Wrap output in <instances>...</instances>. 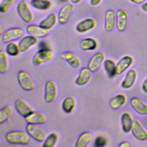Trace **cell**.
Wrapping results in <instances>:
<instances>
[{"label":"cell","mask_w":147,"mask_h":147,"mask_svg":"<svg viewBox=\"0 0 147 147\" xmlns=\"http://www.w3.org/2000/svg\"><path fill=\"white\" fill-rule=\"evenodd\" d=\"M6 140L12 144H27L30 142V136L27 131L23 130H13L8 132Z\"/></svg>","instance_id":"1"},{"label":"cell","mask_w":147,"mask_h":147,"mask_svg":"<svg viewBox=\"0 0 147 147\" xmlns=\"http://www.w3.org/2000/svg\"><path fill=\"white\" fill-rule=\"evenodd\" d=\"M26 130L33 139L38 142H43L47 136L46 131L38 124L28 123Z\"/></svg>","instance_id":"2"},{"label":"cell","mask_w":147,"mask_h":147,"mask_svg":"<svg viewBox=\"0 0 147 147\" xmlns=\"http://www.w3.org/2000/svg\"><path fill=\"white\" fill-rule=\"evenodd\" d=\"M54 56V52L52 49L47 48H41L33 57V63L35 66H39L51 60Z\"/></svg>","instance_id":"3"},{"label":"cell","mask_w":147,"mask_h":147,"mask_svg":"<svg viewBox=\"0 0 147 147\" xmlns=\"http://www.w3.org/2000/svg\"><path fill=\"white\" fill-rule=\"evenodd\" d=\"M24 30L21 28L15 27L6 30L2 34V41L4 43H9L21 38L24 34Z\"/></svg>","instance_id":"4"},{"label":"cell","mask_w":147,"mask_h":147,"mask_svg":"<svg viewBox=\"0 0 147 147\" xmlns=\"http://www.w3.org/2000/svg\"><path fill=\"white\" fill-rule=\"evenodd\" d=\"M17 12L21 19L25 22H31L34 20V15L26 1H21L17 7Z\"/></svg>","instance_id":"5"},{"label":"cell","mask_w":147,"mask_h":147,"mask_svg":"<svg viewBox=\"0 0 147 147\" xmlns=\"http://www.w3.org/2000/svg\"><path fill=\"white\" fill-rule=\"evenodd\" d=\"M18 81L22 88L26 91L32 90L35 87L30 75L25 71H21L18 73Z\"/></svg>","instance_id":"6"},{"label":"cell","mask_w":147,"mask_h":147,"mask_svg":"<svg viewBox=\"0 0 147 147\" xmlns=\"http://www.w3.org/2000/svg\"><path fill=\"white\" fill-rule=\"evenodd\" d=\"M57 95V87L53 80L48 81L45 86L44 99L46 102L51 103L56 98Z\"/></svg>","instance_id":"7"},{"label":"cell","mask_w":147,"mask_h":147,"mask_svg":"<svg viewBox=\"0 0 147 147\" xmlns=\"http://www.w3.org/2000/svg\"><path fill=\"white\" fill-rule=\"evenodd\" d=\"M26 32L29 34L32 35L37 38H44L50 33V29L41 25L32 24L27 27Z\"/></svg>","instance_id":"8"},{"label":"cell","mask_w":147,"mask_h":147,"mask_svg":"<svg viewBox=\"0 0 147 147\" xmlns=\"http://www.w3.org/2000/svg\"><path fill=\"white\" fill-rule=\"evenodd\" d=\"M74 6L71 3L64 5L60 10L58 15V20L61 24H67L74 11Z\"/></svg>","instance_id":"9"},{"label":"cell","mask_w":147,"mask_h":147,"mask_svg":"<svg viewBox=\"0 0 147 147\" xmlns=\"http://www.w3.org/2000/svg\"><path fill=\"white\" fill-rule=\"evenodd\" d=\"M105 55L102 52H98L94 54L88 63L87 67L92 71H96L104 63Z\"/></svg>","instance_id":"10"},{"label":"cell","mask_w":147,"mask_h":147,"mask_svg":"<svg viewBox=\"0 0 147 147\" xmlns=\"http://www.w3.org/2000/svg\"><path fill=\"white\" fill-rule=\"evenodd\" d=\"M117 14V28L120 32L125 30L129 24V16L126 11L118 9Z\"/></svg>","instance_id":"11"},{"label":"cell","mask_w":147,"mask_h":147,"mask_svg":"<svg viewBox=\"0 0 147 147\" xmlns=\"http://www.w3.org/2000/svg\"><path fill=\"white\" fill-rule=\"evenodd\" d=\"M131 132L133 136L139 140L144 141L147 139V131L144 128L141 123L137 119L133 121Z\"/></svg>","instance_id":"12"},{"label":"cell","mask_w":147,"mask_h":147,"mask_svg":"<svg viewBox=\"0 0 147 147\" xmlns=\"http://www.w3.org/2000/svg\"><path fill=\"white\" fill-rule=\"evenodd\" d=\"M117 27V14L113 10H107L105 16V29L110 32Z\"/></svg>","instance_id":"13"},{"label":"cell","mask_w":147,"mask_h":147,"mask_svg":"<svg viewBox=\"0 0 147 147\" xmlns=\"http://www.w3.org/2000/svg\"><path fill=\"white\" fill-rule=\"evenodd\" d=\"M14 106L17 113L24 117H27L33 111L31 106L24 99H18L14 103Z\"/></svg>","instance_id":"14"},{"label":"cell","mask_w":147,"mask_h":147,"mask_svg":"<svg viewBox=\"0 0 147 147\" xmlns=\"http://www.w3.org/2000/svg\"><path fill=\"white\" fill-rule=\"evenodd\" d=\"M38 40L37 37L32 35H28L24 37L20 41L18 45L21 52H25L36 45Z\"/></svg>","instance_id":"15"},{"label":"cell","mask_w":147,"mask_h":147,"mask_svg":"<svg viewBox=\"0 0 147 147\" xmlns=\"http://www.w3.org/2000/svg\"><path fill=\"white\" fill-rule=\"evenodd\" d=\"M137 78V74L135 69L129 70L121 83V87L124 89L130 88L134 84Z\"/></svg>","instance_id":"16"},{"label":"cell","mask_w":147,"mask_h":147,"mask_svg":"<svg viewBox=\"0 0 147 147\" xmlns=\"http://www.w3.org/2000/svg\"><path fill=\"white\" fill-rule=\"evenodd\" d=\"M133 61V58L129 56H125L123 57L116 64V74L121 75L125 72L131 66Z\"/></svg>","instance_id":"17"},{"label":"cell","mask_w":147,"mask_h":147,"mask_svg":"<svg viewBox=\"0 0 147 147\" xmlns=\"http://www.w3.org/2000/svg\"><path fill=\"white\" fill-rule=\"evenodd\" d=\"M95 25V21L93 18H88L79 22L76 26V30L81 33H86L94 29Z\"/></svg>","instance_id":"18"},{"label":"cell","mask_w":147,"mask_h":147,"mask_svg":"<svg viewBox=\"0 0 147 147\" xmlns=\"http://www.w3.org/2000/svg\"><path fill=\"white\" fill-rule=\"evenodd\" d=\"M92 71L88 67L83 68L75 80V83L78 86L86 85L90 80L92 76Z\"/></svg>","instance_id":"19"},{"label":"cell","mask_w":147,"mask_h":147,"mask_svg":"<svg viewBox=\"0 0 147 147\" xmlns=\"http://www.w3.org/2000/svg\"><path fill=\"white\" fill-rule=\"evenodd\" d=\"M25 121L28 123L44 124L47 121V117L44 114L40 112L33 111L27 117H25Z\"/></svg>","instance_id":"20"},{"label":"cell","mask_w":147,"mask_h":147,"mask_svg":"<svg viewBox=\"0 0 147 147\" xmlns=\"http://www.w3.org/2000/svg\"><path fill=\"white\" fill-rule=\"evenodd\" d=\"M63 59L67 61L73 68H79L81 65V61L78 56L72 51H66L63 54Z\"/></svg>","instance_id":"21"},{"label":"cell","mask_w":147,"mask_h":147,"mask_svg":"<svg viewBox=\"0 0 147 147\" xmlns=\"http://www.w3.org/2000/svg\"><path fill=\"white\" fill-rule=\"evenodd\" d=\"M131 107L137 113L141 115L147 114V105L138 97H133L130 100Z\"/></svg>","instance_id":"22"},{"label":"cell","mask_w":147,"mask_h":147,"mask_svg":"<svg viewBox=\"0 0 147 147\" xmlns=\"http://www.w3.org/2000/svg\"><path fill=\"white\" fill-rule=\"evenodd\" d=\"M92 139V134L90 131H84L82 133L78 138L75 146L76 147H86L91 142Z\"/></svg>","instance_id":"23"},{"label":"cell","mask_w":147,"mask_h":147,"mask_svg":"<svg viewBox=\"0 0 147 147\" xmlns=\"http://www.w3.org/2000/svg\"><path fill=\"white\" fill-rule=\"evenodd\" d=\"M122 128L124 132L129 133L131 130V127L133 120L131 115L128 113H124L121 118Z\"/></svg>","instance_id":"24"},{"label":"cell","mask_w":147,"mask_h":147,"mask_svg":"<svg viewBox=\"0 0 147 147\" xmlns=\"http://www.w3.org/2000/svg\"><path fill=\"white\" fill-rule=\"evenodd\" d=\"M80 47L84 51H92L97 48V42L92 38L88 37L82 40L79 44Z\"/></svg>","instance_id":"25"},{"label":"cell","mask_w":147,"mask_h":147,"mask_svg":"<svg viewBox=\"0 0 147 147\" xmlns=\"http://www.w3.org/2000/svg\"><path fill=\"white\" fill-rule=\"evenodd\" d=\"M57 19L58 18L56 14L52 13L43 19L40 22V25L47 29H52L56 25L57 22Z\"/></svg>","instance_id":"26"},{"label":"cell","mask_w":147,"mask_h":147,"mask_svg":"<svg viewBox=\"0 0 147 147\" xmlns=\"http://www.w3.org/2000/svg\"><path fill=\"white\" fill-rule=\"evenodd\" d=\"M76 105V99L72 96L65 98L62 103V109L67 113H70L74 109Z\"/></svg>","instance_id":"27"},{"label":"cell","mask_w":147,"mask_h":147,"mask_svg":"<svg viewBox=\"0 0 147 147\" xmlns=\"http://www.w3.org/2000/svg\"><path fill=\"white\" fill-rule=\"evenodd\" d=\"M8 55L6 51H1L0 52V72L1 74L6 73L9 69Z\"/></svg>","instance_id":"28"},{"label":"cell","mask_w":147,"mask_h":147,"mask_svg":"<svg viewBox=\"0 0 147 147\" xmlns=\"http://www.w3.org/2000/svg\"><path fill=\"white\" fill-rule=\"evenodd\" d=\"M126 100V96L123 94H118L112 98L110 102V106L113 109H117L123 106Z\"/></svg>","instance_id":"29"},{"label":"cell","mask_w":147,"mask_h":147,"mask_svg":"<svg viewBox=\"0 0 147 147\" xmlns=\"http://www.w3.org/2000/svg\"><path fill=\"white\" fill-rule=\"evenodd\" d=\"M30 3L33 7L39 10H47L49 9L51 6V3L49 1L31 0Z\"/></svg>","instance_id":"30"},{"label":"cell","mask_w":147,"mask_h":147,"mask_svg":"<svg viewBox=\"0 0 147 147\" xmlns=\"http://www.w3.org/2000/svg\"><path fill=\"white\" fill-rule=\"evenodd\" d=\"M104 68L109 77L112 78L116 75V68L114 62L111 59H107L103 63Z\"/></svg>","instance_id":"31"},{"label":"cell","mask_w":147,"mask_h":147,"mask_svg":"<svg viewBox=\"0 0 147 147\" xmlns=\"http://www.w3.org/2000/svg\"><path fill=\"white\" fill-rule=\"evenodd\" d=\"M13 114V108L8 105L4 107L0 111V123H2L7 121Z\"/></svg>","instance_id":"32"},{"label":"cell","mask_w":147,"mask_h":147,"mask_svg":"<svg viewBox=\"0 0 147 147\" xmlns=\"http://www.w3.org/2000/svg\"><path fill=\"white\" fill-rule=\"evenodd\" d=\"M58 136L55 133H52L49 134L44 141L43 147H54L57 142Z\"/></svg>","instance_id":"33"},{"label":"cell","mask_w":147,"mask_h":147,"mask_svg":"<svg viewBox=\"0 0 147 147\" xmlns=\"http://www.w3.org/2000/svg\"><path fill=\"white\" fill-rule=\"evenodd\" d=\"M6 51L7 53L11 56H16L20 52L19 45L13 41L8 43L6 46Z\"/></svg>","instance_id":"34"},{"label":"cell","mask_w":147,"mask_h":147,"mask_svg":"<svg viewBox=\"0 0 147 147\" xmlns=\"http://www.w3.org/2000/svg\"><path fill=\"white\" fill-rule=\"evenodd\" d=\"M14 2V0H3L0 6V11L2 13L7 12Z\"/></svg>","instance_id":"35"},{"label":"cell","mask_w":147,"mask_h":147,"mask_svg":"<svg viewBox=\"0 0 147 147\" xmlns=\"http://www.w3.org/2000/svg\"><path fill=\"white\" fill-rule=\"evenodd\" d=\"M106 141L105 138L103 137L99 136L95 139L94 142V145L96 146L100 147V146H105L106 145Z\"/></svg>","instance_id":"36"},{"label":"cell","mask_w":147,"mask_h":147,"mask_svg":"<svg viewBox=\"0 0 147 147\" xmlns=\"http://www.w3.org/2000/svg\"><path fill=\"white\" fill-rule=\"evenodd\" d=\"M102 0H90V4L93 6L99 5Z\"/></svg>","instance_id":"37"},{"label":"cell","mask_w":147,"mask_h":147,"mask_svg":"<svg viewBox=\"0 0 147 147\" xmlns=\"http://www.w3.org/2000/svg\"><path fill=\"white\" fill-rule=\"evenodd\" d=\"M119 146L120 147H130L131 146V144L128 141H123V142H122L119 144Z\"/></svg>","instance_id":"38"},{"label":"cell","mask_w":147,"mask_h":147,"mask_svg":"<svg viewBox=\"0 0 147 147\" xmlns=\"http://www.w3.org/2000/svg\"><path fill=\"white\" fill-rule=\"evenodd\" d=\"M142 88L143 91L147 93V78L144 80V83L142 84Z\"/></svg>","instance_id":"39"},{"label":"cell","mask_w":147,"mask_h":147,"mask_svg":"<svg viewBox=\"0 0 147 147\" xmlns=\"http://www.w3.org/2000/svg\"><path fill=\"white\" fill-rule=\"evenodd\" d=\"M131 2H132L133 3H137V4H140V3H142L144 2H145L146 1V0H130Z\"/></svg>","instance_id":"40"},{"label":"cell","mask_w":147,"mask_h":147,"mask_svg":"<svg viewBox=\"0 0 147 147\" xmlns=\"http://www.w3.org/2000/svg\"><path fill=\"white\" fill-rule=\"evenodd\" d=\"M141 8L144 11L147 12V2L143 3V5H142L141 6Z\"/></svg>","instance_id":"41"},{"label":"cell","mask_w":147,"mask_h":147,"mask_svg":"<svg viewBox=\"0 0 147 147\" xmlns=\"http://www.w3.org/2000/svg\"><path fill=\"white\" fill-rule=\"evenodd\" d=\"M82 0H71V2L74 4H76L81 2Z\"/></svg>","instance_id":"42"},{"label":"cell","mask_w":147,"mask_h":147,"mask_svg":"<svg viewBox=\"0 0 147 147\" xmlns=\"http://www.w3.org/2000/svg\"><path fill=\"white\" fill-rule=\"evenodd\" d=\"M0 29H1L0 33H1V34H2V33H3V29H2V25H1V26H0Z\"/></svg>","instance_id":"43"},{"label":"cell","mask_w":147,"mask_h":147,"mask_svg":"<svg viewBox=\"0 0 147 147\" xmlns=\"http://www.w3.org/2000/svg\"><path fill=\"white\" fill-rule=\"evenodd\" d=\"M44 1H49V0H44Z\"/></svg>","instance_id":"44"},{"label":"cell","mask_w":147,"mask_h":147,"mask_svg":"<svg viewBox=\"0 0 147 147\" xmlns=\"http://www.w3.org/2000/svg\"><path fill=\"white\" fill-rule=\"evenodd\" d=\"M61 1H66V0H61Z\"/></svg>","instance_id":"45"}]
</instances>
